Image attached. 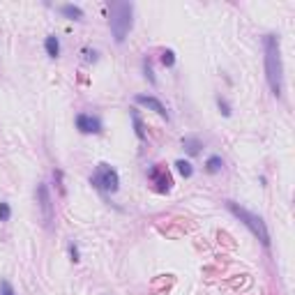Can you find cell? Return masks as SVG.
Wrapping results in <instances>:
<instances>
[{"instance_id": "ba28073f", "label": "cell", "mask_w": 295, "mask_h": 295, "mask_svg": "<svg viewBox=\"0 0 295 295\" xmlns=\"http://www.w3.org/2000/svg\"><path fill=\"white\" fill-rule=\"evenodd\" d=\"M134 102L143 104L145 108H150V111H155L157 115H162V118L169 120V111H166V106L159 102L157 97H153V95H136V97H134Z\"/></svg>"}, {"instance_id": "ac0fdd59", "label": "cell", "mask_w": 295, "mask_h": 295, "mask_svg": "<svg viewBox=\"0 0 295 295\" xmlns=\"http://www.w3.org/2000/svg\"><path fill=\"white\" fill-rule=\"evenodd\" d=\"M143 67H145V76L147 79H150V83H157V81H155V74H153V67H150V60H145V63H143Z\"/></svg>"}, {"instance_id": "3957f363", "label": "cell", "mask_w": 295, "mask_h": 295, "mask_svg": "<svg viewBox=\"0 0 295 295\" xmlns=\"http://www.w3.org/2000/svg\"><path fill=\"white\" fill-rule=\"evenodd\" d=\"M226 210L231 212L233 217H238L240 221H242L244 226L249 228L251 233H254L256 238L261 240V244L263 247H270V233H267V226H265V221L261 219L258 215H254V212H249L247 208H242V205H238V203H233V201H226Z\"/></svg>"}, {"instance_id": "44dd1931", "label": "cell", "mask_w": 295, "mask_h": 295, "mask_svg": "<svg viewBox=\"0 0 295 295\" xmlns=\"http://www.w3.org/2000/svg\"><path fill=\"white\" fill-rule=\"evenodd\" d=\"M85 60H97V53L95 51H90V49H85Z\"/></svg>"}, {"instance_id": "6da1fadb", "label": "cell", "mask_w": 295, "mask_h": 295, "mask_svg": "<svg viewBox=\"0 0 295 295\" xmlns=\"http://www.w3.org/2000/svg\"><path fill=\"white\" fill-rule=\"evenodd\" d=\"M265 76L267 85L274 95H281L284 90V65H281V44L277 35H265Z\"/></svg>"}, {"instance_id": "e0dca14e", "label": "cell", "mask_w": 295, "mask_h": 295, "mask_svg": "<svg viewBox=\"0 0 295 295\" xmlns=\"http://www.w3.org/2000/svg\"><path fill=\"white\" fill-rule=\"evenodd\" d=\"M0 293H3V295H17L10 281H3V284H0Z\"/></svg>"}, {"instance_id": "52a82bcc", "label": "cell", "mask_w": 295, "mask_h": 295, "mask_svg": "<svg viewBox=\"0 0 295 295\" xmlns=\"http://www.w3.org/2000/svg\"><path fill=\"white\" fill-rule=\"evenodd\" d=\"M76 127L81 134H99L102 131V120L90 113H79L76 115Z\"/></svg>"}, {"instance_id": "9a60e30c", "label": "cell", "mask_w": 295, "mask_h": 295, "mask_svg": "<svg viewBox=\"0 0 295 295\" xmlns=\"http://www.w3.org/2000/svg\"><path fill=\"white\" fill-rule=\"evenodd\" d=\"M162 65H164V67H173V65H176V53L171 51V49L162 51Z\"/></svg>"}, {"instance_id": "5b68a950", "label": "cell", "mask_w": 295, "mask_h": 295, "mask_svg": "<svg viewBox=\"0 0 295 295\" xmlns=\"http://www.w3.org/2000/svg\"><path fill=\"white\" fill-rule=\"evenodd\" d=\"M147 180L155 185V189H157L159 194H166L171 192V187H173V178H171L169 169L162 164H155L153 169L147 171Z\"/></svg>"}, {"instance_id": "277c9868", "label": "cell", "mask_w": 295, "mask_h": 295, "mask_svg": "<svg viewBox=\"0 0 295 295\" xmlns=\"http://www.w3.org/2000/svg\"><path fill=\"white\" fill-rule=\"evenodd\" d=\"M90 182L95 185L97 189L102 192H108V194H115L120 187V178H118V171L111 169L108 164H99L95 171V176L90 178Z\"/></svg>"}, {"instance_id": "d6986e66", "label": "cell", "mask_w": 295, "mask_h": 295, "mask_svg": "<svg viewBox=\"0 0 295 295\" xmlns=\"http://www.w3.org/2000/svg\"><path fill=\"white\" fill-rule=\"evenodd\" d=\"M69 254H72V261H79V247L76 244H69Z\"/></svg>"}, {"instance_id": "4fadbf2b", "label": "cell", "mask_w": 295, "mask_h": 295, "mask_svg": "<svg viewBox=\"0 0 295 295\" xmlns=\"http://www.w3.org/2000/svg\"><path fill=\"white\" fill-rule=\"evenodd\" d=\"M182 145H185V150H187L189 155H199V150H201V141L194 136H187L182 141Z\"/></svg>"}, {"instance_id": "7a4b0ae2", "label": "cell", "mask_w": 295, "mask_h": 295, "mask_svg": "<svg viewBox=\"0 0 295 295\" xmlns=\"http://www.w3.org/2000/svg\"><path fill=\"white\" fill-rule=\"evenodd\" d=\"M108 10H111V19H108L111 33H113L115 42L122 44L131 30V23H134V5L131 3H111Z\"/></svg>"}, {"instance_id": "7c38bea8", "label": "cell", "mask_w": 295, "mask_h": 295, "mask_svg": "<svg viewBox=\"0 0 295 295\" xmlns=\"http://www.w3.org/2000/svg\"><path fill=\"white\" fill-rule=\"evenodd\" d=\"M129 115H131V122H134V129H136V136L143 141V138H145V127H143L141 115H138L134 108H131V113H129Z\"/></svg>"}, {"instance_id": "ffe728a7", "label": "cell", "mask_w": 295, "mask_h": 295, "mask_svg": "<svg viewBox=\"0 0 295 295\" xmlns=\"http://www.w3.org/2000/svg\"><path fill=\"white\" fill-rule=\"evenodd\" d=\"M219 108H221V113L224 115H231V108H228V104L224 102V99H219Z\"/></svg>"}, {"instance_id": "9c48e42d", "label": "cell", "mask_w": 295, "mask_h": 295, "mask_svg": "<svg viewBox=\"0 0 295 295\" xmlns=\"http://www.w3.org/2000/svg\"><path fill=\"white\" fill-rule=\"evenodd\" d=\"M44 49H46V56L49 58H58L60 56V40H58L56 35H49L44 42Z\"/></svg>"}, {"instance_id": "5bb4252c", "label": "cell", "mask_w": 295, "mask_h": 295, "mask_svg": "<svg viewBox=\"0 0 295 295\" xmlns=\"http://www.w3.org/2000/svg\"><path fill=\"white\" fill-rule=\"evenodd\" d=\"M176 166H178V171H180V176H182V178H192V176H194L192 164H189V162H185V159H178Z\"/></svg>"}, {"instance_id": "30bf717a", "label": "cell", "mask_w": 295, "mask_h": 295, "mask_svg": "<svg viewBox=\"0 0 295 295\" xmlns=\"http://www.w3.org/2000/svg\"><path fill=\"white\" fill-rule=\"evenodd\" d=\"M221 169H224V159H221L219 155L208 157V162H205V171H208V173H219Z\"/></svg>"}, {"instance_id": "8fae6325", "label": "cell", "mask_w": 295, "mask_h": 295, "mask_svg": "<svg viewBox=\"0 0 295 295\" xmlns=\"http://www.w3.org/2000/svg\"><path fill=\"white\" fill-rule=\"evenodd\" d=\"M60 14H65L67 19H74V21H76V19H83V10L76 5H63L60 7Z\"/></svg>"}, {"instance_id": "8992f818", "label": "cell", "mask_w": 295, "mask_h": 295, "mask_svg": "<svg viewBox=\"0 0 295 295\" xmlns=\"http://www.w3.org/2000/svg\"><path fill=\"white\" fill-rule=\"evenodd\" d=\"M35 194H37V203H40V210H42V219H44L46 226H51V221H53V203H51V194H49V185H46V182H40Z\"/></svg>"}, {"instance_id": "2e32d148", "label": "cell", "mask_w": 295, "mask_h": 295, "mask_svg": "<svg viewBox=\"0 0 295 295\" xmlns=\"http://www.w3.org/2000/svg\"><path fill=\"white\" fill-rule=\"evenodd\" d=\"M10 217H12V208H10V203L0 201V221H10Z\"/></svg>"}]
</instances>
